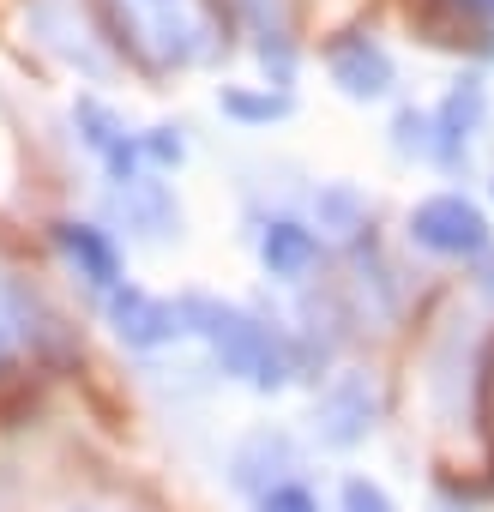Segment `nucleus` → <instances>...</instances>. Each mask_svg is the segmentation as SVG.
I'll return each instance as SVG.
<instances>
[{"instance_id":"nucleus-19","label":"nucleus","mask_w":494,"mask_h":512,"mask_svg":"<svg viewBox=\"0 0 494 512\" xmlns=\"http://www.w3.org/2000/svg\"><path fill=\"white\" fill-rule=\"evenodd\" d=\"M446 13H452L458 25H470L476 37L494 43V0H446Z\"/></svg>"},{"instance_id":"nucleus-3","label":"nucleus","mask_w":494,"mask_h":512,"mask_svg":"<svg viewBox=\"0 0 494 512\" xmlns=\"http://www.w3.org/2000/svg\"><path fill=\"white\" fill-rule=\"evenodd\" d=\"M410 241L434 260H488L494 247V229L482 217L476 199L464 193H428L416 211H410Z\"/></svg>"},{"instance_id":"nucleus-18","label":"nucleus","mask_w":494,"mask_h":512,"mask_svg":"<svg viewBox=\"0 0 494 512\" xmlns=\"http://www.w3.org/2000/svg\"><path fill=\"white\" fill-rule=\"evenodd\" d=\"M320 217H332V223L350 235V229H362V199H356L350 187H332V193L320 199Z\"/></svg>"},{"instance_id":"nucleus-17","label":"nucleus","mask_w":494,"mask_h":512,"mask_svg":"<svg viewBox=\"0 0 494 512\" xmlns=\"http://www.w3.org/2000/svg\"><path fill=\"white\" fill-rule=\"evenodd\" d=\"M145 139V169L157 175V169H175L181 157H187V145H181V133L175 127H151V133H139Z\"/></svg>"},{"instance_id":"nucleus-11","label":"nucleus","mask_w":494,"mask_h":512,"mask_svg":"<svg viewBox=\"0 0 494 512\" xmlns=\"http://www.w3.org/2000/svg\"><path fill=\"white\" fill-rule=\"evenodd\" d=\"M43 338H49V314H43V302H37L19 278L0 272V368L19 362L25 350H37Z\"/></svg>"},{"instance_id":"nucleus-13","label":"nucleus","mask_w":494,"mask_h":512,"mask_svg":"<svg viewBox=\"0 0 494 512\" xmlns=\"http://www.w3.org/2000/svg\"><path fill=\"white\" fill-rule=\"evenodd\" d=\"M290 7H296V0H235L241 25L254 31L260 61H266V73L278 85H290Z\"/></svg>"},{"instance_id":"nucleus-7","label":"nucleus","mask_w":494,"mask_h":512,"mask_svg":"<svg viewBox=\"0 0 494 512\" xmlns=\"http://www.w3.org/2000/svg\"><path fill=\"white\" fill-rule=\"evenodd\" d=\"M326 67H332V85H338L350 103H380V97H392V85H398L392 55H386L374 37H362V31L338 37L332 55H326Z\"/></svg>"},{"instance_id":"nucleus-1","label":"nucleus","mask_w":494,"mask_h":512,"mask_svg":"<svg viewBox=\"0 0 494 512\" xmlns=\"http://www.w3.org/2000/svg\"><path fill=\"white\" fill-rule=\"evenodd\" d=\"M187 332L205 338V350L217 356V368L247 386V392H284L302 374V350L290 332H278L272 320H260L254 308H235V302H211V296H187L181 302Z\"/></svg>"},{"instance_id":"nucleus-8","label":"nucleus","mask_w":494,"mask_h":512,"mask_svg":"<svg viewBox=\"0 0 494 512\" xmlns=\"http://www.w3.org/2000/svg\"><path fill=\"white\" fill-rule=\"evenodd\" d=\"M476 127H482V85L464 79L434 115H428V157L440 169H464L470 163V145H476Z\"/></svg>"},{"instance_id":"nucleus-16","label":"nucleus","mask_w":494,"mask_h":512,"mask_svg":"<svg viewBox=\"0 0 494 512\" xmlns=\"http://www.w3.org/2000/svg\"><path fill=\"white\" fill-rule=\"evenodd\" d=\"M254 512H320V500H314V488H302V482H272L266 494H260V506Z\"/></svg>"},{"instance_id":"nucleus-12","label":"nucleus","mask_w":494,"mask_h":512,"mask_svg":"<svg viewBox=\"0 0 494 512\" xmlns=\"http://www.w3.org/2000/svg\"><path fill=\"white\" fill-rule=\"evenodd\" d=\"M115 205H121L127 229H133V235H145V241H163L169 229H181V211H175V199H169V187H163L157 175L115 181Z\"/></svg>"},{"instance_id":"nucleus-2","label":"nucleus","mask_w":494,"mask_h":512,"mask_svg":"<svg viewBox=\"0 0 494 512\" xmlns=\"http://www.w3.org/2000/svg\"><path fill=\"white\" fill-rule=\"evenodd\" d=\"M103 7L115 43L151 73H187L223 49L211 0H103Z\"/></svg>"},{"instance_id":"nucleus-10","label":"nucleus","mask_w":494,"mask_h":512,"mask_svg":"<svg viewBox=\"0 0 494 512\" xmlns=\"http://www.w3.org/2000/svg\"><path fill=\"white\" fill-rule=\"evenodd\" d=\"M260 266L284 284H302L314 266H320V235L296 217H272L260 223Z\"/></svg>"},{"instance_id":"nucleus-15","label":"nucleus","mask_w":494,"mask_h":512,"mask_svg":"<svg viewBox=\"0 0 494 512\" xmlns=\"http://www.w3.org/2000/svg\"><path fill=\"white\" fill-rule=\"evenodd\" d=\"M338 512H398V506H392V494H386L380 482L350 476V482H344V494H338Z\"/></svg>"},{"instance_id":"nucleus-5","label":"nucleus","mask_w":494,"mask_h":512,"mask_svg":"<svg viewBox=\"0 0 494 512\" xmlns=\"http://www.w3.org/2000/svg\"><path fill=\"white\" fill-rule=\"evenodd\" d=\"M73 121H79V133H85V151L109 169V181L151 175V169H145V139H139L103 97H79V103H73Z\"/></svg>"},{"instance_id":"nucleus-9","label":"nucleus","mask_w":494,"mask_h":512,"mask_svg":"<svg viewBox=\"0 0 494 512\" xmlns=\"http://www.w3.org/2000/svg\"><path fill=\"white\" fill-rule=\"evenodd\" d=\"M55 247L67 253V266L97 290V296H109L115 284H121V247H115V235L109 229H97V223H55Z\"/></svg>"},{"instance_id":"nucleus-14","label":"nucleus","mask_w":494,"mask_h":512,"mask_svg":"<svg viewBox=\"0 0 494 512\" xmlns=\"http://www.w3.org/2000/svg\"><path fill=\"white\" fill-rule=\"evenodd\" d=\"M223 103V115H235V121H278V115H290V91L278 85H266V97H247V91H223L217 97Z\"/></svg>"},{"instance_id":"nucleus-6","label":"nucleus","mask_w":494,"mask_h":512,"mask_svg":"<svg viewBox=\"0 0 494 512\" xmlns=\"http://www.w3.org/2000/svg\"><path fill=\"white\" fill-rule=\"evenodd\" d=\"M374 416H380V392L368 386V374H344V380H332V386L320 392V404H314V434H320L326 446L350 452V446H362V440L374 434Z\"/></svg>"},{"instance_id":"nucleus-4","label":"nucleus","mask_w":494,"mask_h":512,"mask_svg":"<svg viewBox=\"0 0 494 512\" xmlns=\"http://www.w3.org/2000/svg\"><path fill=\"white\" fill-rule=\"evenodd\" d=\"M103 308H109V326H115V338L127 350H163V344H175L187 332L181 302H163V296H151L139 284H115L103 296Z\"/></svg>"},{"instance_id":"nucleus-20","label":"nucleus","mask_w":494,"mask_h":512,"mask_svg":"<svg viewBox=\"0 0 494 512\" xmlns=\"http://www.w3.org/2000/svg\"><path fill=\"white\" fill-rule=\"evenodd\" d=\"M85 512H109V506H85Z\"/></svg>"}]
</instances>
